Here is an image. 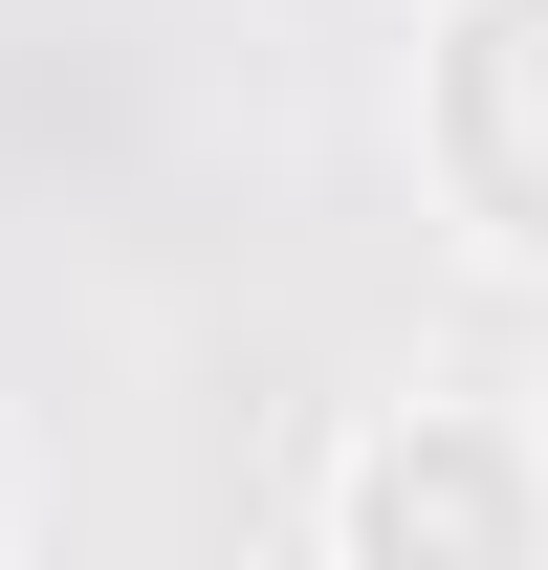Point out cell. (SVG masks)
<instances>
[{
  "instance_id": "obj_1",
  "label": "cell",
  "mask_w": 548,
  "mask_h": 570,
  "mask_svg": "<svg viewBox=\"0 0 548 570\" xmlns=\"http://www.w3.org/2000/svg\"><path fill=\"white\" fill-rule=\"evenodd\" d=\"M330 570H548V439L482 395H417L330 461Z\"/></svg>"
},
{
  "instance_id": "obj_2",
  "label": "cell",
  "mask_w": 548,
  "mask_h": 570,
  "mask_svg": "<svg viewBox=\"0 0 548 570\" xmlns=\"http://www.w3.org/2000/svg\"><path fill=\"white\" fill-rule=\"evenodd\" d=\"M417 132H439V198H461L505 264H548V0H439Z\"/></svg>"
}]
</instances>
